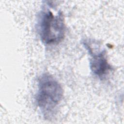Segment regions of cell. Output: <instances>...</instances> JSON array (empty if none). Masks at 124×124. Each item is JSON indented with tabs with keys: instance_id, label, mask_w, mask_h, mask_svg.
<instances>
[{
	"instance_id": "cell-1",
	"label": "cell",
	"mask_w": 124,
	"mask_h": 124,
	"mask_svg": "<svg viewBox=\"0 0 124 124\" xmlns=\"http://www.w3.org/2000/svg\"><path fill=\"white\" fill-rule=\"evenodd\" d=\"M62 96V87L53 77L46 73L39 78L36 101L45 117L48 119L54 114Z\"/></svg>"
},
{
	"instance_id": "cell-2",
	"label": "cell",
	"mask_w": 124,
	"mask_h": 124,
	"mask_svg": "<svg viewBox=\"0 0 124 124\" xmlns=\"http://www.w3.org/2000/svg\"><path fill=\"white\" fill-rule=\"evenodd\" d=\"M39 33L42 42L48 45H57L64 38L65 25L62 13L56 15L48 9L41 12L38 22Z\"/></svg>"
},
{
	"instance_id": "cell-3",
	"label": "cell",
	"mask_w": 124,
	"mask_h": 124,
	"mask_svg": "<svg viewBox=\"0 0 124 124\" xmlns=\"http://www.w3.org/2000/svg\"><path fill=\"white\" fill-rule=\"evenodd\" d=\"M83 44L91 57L90 60L91 71L100 79H105L112 70L108 61L106 50L103 49L94 51L88 42L84 41Z\"/></svg>"
}]
</instances>
